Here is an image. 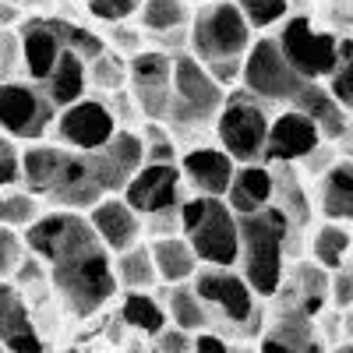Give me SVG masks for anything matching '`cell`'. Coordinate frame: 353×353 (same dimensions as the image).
I'll return each instance as SVG.
<instances>
[{
	"label": "cell",
	"mask_w": 353,
	"mask_h": 353,
	"mask_svg": "<svg viewBox=\"0 0 353 353\" xmlns=\"http://www.w3.org/2000/svg\"><path fill=\"white\" fill-rule=\"evenodd\" d=\"M25 251H32L39 261H46V279L74 318H92L117 297L113 279V254L103 248V241L92 233L88 219L71 209L39 212L32 226L21 230Z\"/></svg>",
	"instance_id": "6da1fadb"
},
{
	"label": "cell",
	"mask_w": 353,
	"mask_h": 353,
	"mask_svg": "<svg viewBox=\"0 0 353 353\" xmlns=\"http://www.w3.org/2000/svg\"><path fill=\"white\" fill-rule=\"evenodd\" d=\"M128 173L113 163L106 149L99 152H74L64 145H39L32 141L21 149V188L36 198L53 201L57 209L88 212L99 198L121 194Z\"/></svg>",
	"instance_id": "7a4b0ae2"
},
{
	"label": "cell",
	"mask_w": 353,
	"mask_h": 353,
	"mask_svg": "<svg viewBox=\"0 0 353 353\" xmlns=\"http://www.w3.org/2000/svg\"><path fill=\"white\" fill-rule=\"evenodd\" d=\"M293 244V230L286 219L265 205L251 216H237V265L241 279L258 301H272L286 276V254Z\"/></svg>",
	"instance_id": "3957f363"
},
{
	"label": "cell",
	"mask_w": 353,
	"mask_h": 353,
	"mask_svg": "<svg viewBox=\"0 0 353 353\" xmlns=\"http://www.w3.org/2000/svg\"><path fill=\"white\" fill-rule=\"evenodd\" d=\"M191 286L201 297L205 311H209V329L219 332L226 329L237 339H258L265 325V307L248 283L241 279L237 269H216V265H198L191 276Z\"/></svg>",
	"instance_id": "277c9868"
},
{
	"label": "cell",
	"mask_w": 353,
	"mask_h": 353,
	"mask_svg": "<svg viewBox=\"0 0 353 353\" xmlns=\"http://www.w3.org/2000/svg\"><path fill=\"white\" fill-rule=\"evenodd\" d=\"M176 223L198 265H216V269L237 265V216L223 198L188 194L176 205Z\"/></svg>",
	"instance_id": "5b68a950"
},
{
	"label": "cell",
	"mask_w": 353,
	"mask_h": 353,
	"mask_svg": "<svg viewBox=\"0 0 353 353\" xmlns=\"http://www.w3.org/2000/svg\"><path fill=\"white\" fill-rule=\"evenodd\" d=\"M64 50H74L85 61H92L96 53L106 50V43L96 32L71 25L64 18H28L18 28V53H21V68L28 81H43Z\"/></svg>",
	"instance_id": "8992f818"
},
{
	"label": "cell",
	"mask_w": 353,
	"mask_h": 353,
	"mask_svg": "<svg viewBox=\"0 0 353 353\" xmlns=\"http://www.w3.org/2000/svg\"><path fill=\"white\" fill-rule=\"evenodd\" d=\"M223 99H226V88L212 81V74L201 68V61H194L191 53L173 57L166 124L181 128V131H205V128H212Z\"/></svg>",
	"instance_id": "52a82bcc"
},
{
	"label": "cell",
	"mask_w": 353,
	"mask_h": 353,
	"mask_svg": "<svg viewBox=\"0 0 353 353\" xmlns=\"http://www.w3.org/2000/svg\"><path fill=\"white\" fill-rule=\"evenodd\" d=\"M188 46L191 57L201 64L216 61H244V53L254 39V28L244 21L233 0H209L188 21Z\"/></svg>",
	"instance_id": "ba28073f"
},
{
	"label": "cell",
	"mask_w": 353,
	"mask_h": 353,
	"mask_svg": "<svg viewBox=\"0 0 353 353\" xmlns=\"http://www.w3.org/2000/svg\"><path fill=\"white\" fill-rule=\"evenodd\" d=\"M269 121H272L269 106H265L261 99H254V96H248L241 88V92H226L216 121H212V131H216L219 149L237 166L241 163H261Z\"/></svg>",
	"instance_id": "9c48e42d"
},
{
	"label": "cell",
	"mask_w": 353,
	"mask_h": 353,
	"mask_svg": "<svg viewBox=\"0 0 353 353\" xmlns=\"http://www.w3.org/2000/svg\"><path fill=\"white\" fill-rule=\"evenodd\" d=\"M241 88L261 99L265 106H290L293 96L304 88V78L286 64L276 46V36H254L241 61Z\"/></svg>",
	"instance_id": "30bf717a"
},
{
	"label": "cell",
	"mask_w": 353,
	"mask_h": 353,
	"mask_svg": "<svg viewBox=\"0 0 353 353\" xmlns=\"http://www.w3.org/2000/svg\"><path fill=\"white\" fill-rule=\"evenodd\" d=\"M279 25L283 28L276 32V46L286 57V64L304 81H325L332 68L339 64L343 36L329 32V28H318L311 18H293V14H286Z\"/></svg>",
	"instance_id": "8fae6325"
},
{
	"label": "cell",
	"mask_w": 353,
	"mask_h": 353,
	"mask_svg": "<svg viewBox=\"0 0 353 353\" xmlns=\"http://www.w3.org/2000/svg\"><path fill=\"white\" fill-rule=\"evenodd\" d=\"M57 106L46 99L39 81H0V134L11 141H43L53 128Z\"/></svg>",
	"instance_id": "7c38bea8"
},
{
	"label": "cell",
	"mask_w": 353,
	"mask_h": 353,
	"mask_svg": "<svg viewBox=\"0 0 353 353\" xmlns=\"http://www.w3.org/2000/svg\"><path fill=\"white\" fill-rule=\"evenodd\" d=\"M117 113L106 99H88L81 96L78 103L57 110L53 117V138L57 145L64 149H74V152H99L103 145L117 134Z\"/></svg>",
	"instance_id": "4fadbf2b"
},
{
	"label": "cell",
	"mask_w": 353,
	"mask_h": 353,
	"mask_svg": "<svg viewBox=\"0 0 353 353\" xmlns=\"http://www.w3.org/2000/svg\"><path fill=\"white\" fill-rule=\"evenodd\" d=\"M170 74H173V53L166 50H138L128 57V92L141 117L166 124L170 110Z\"/></svg>",
	"instance_id": "5bb4252c"
},
{
	"label": "cell",
	"mask_w": 353,
	"mask_h": 353,
	"mask_svg": "<svg viewBox=\"0 0 353 353\" xmlns=\"http://www.w3.org/2000/svg\"><path fill=\"white\" fill-rule=\"evenodd\" d=\"M121 198L145 219V216L176 209L188 194H184V181L176 163H141L121 188Z\"/></svg>",
	"instance_id": "9a60e30c"
},
{
	"label": "cell",
	"mask_w": 353,
	"mask_h": 353,
	"mask_svg": "<svg viewBox=\"0 0 353 353\" xmlns=\"http://www.w3.org/2000/svg\"><path fill=\"white\" fill-rule=\"evenodd\" d=\"M321 145L318 128L307 121L304 113H297L293 106H286L283 113H276L265 131V149H261V163H304L314 149Z\"/></svg>",
	"instance_id": "2e32d148"
},
{
	"label": "cell",
	"mask_w": 353,
	"mask_h": 353,
	"mask_svg": "<svg viewBox=\"0 0 353 353\" xmlns=\"http://www.w3.org/2000/svg\"><path fill=\"white\" fill-rule=\"evenodd\" d=\"M176 170H181V181L191 184V194L201 198H223L230 181H233V163L219 145H194V149L176 156Z\"/></svg>",
	"instance_id": "e0dca14e"
},
{
	"label": "cell",
	"mask_w": 353,
	"mask_h": 353,
	"mask_svg": "<svg viewBox=\"0 0 353 353\" xmlns=\"http://www.w3.org/2000/svg\"><path fill=\"white\" fill-rule=\"evenodd\" d=\"M85 219H88V226H92V233L103 241V248L110 251V254H121V251H128L131 244H138L141 241V233H145V226H141V216L131 209V205L121 198V194H106V198H99L88 212H81Z\"/></svg>",
	"instance_id": "ac0fdd59"
},
{
	"label": "cell",
	"mask_w": 353,
	"mask_h": 353,
	"mask_svg": "<svg viewBox=\"0 0 353 353\" xmlns=\"http://www.w3.org/2000/svg\"><path fill=\"white\" fill-rule=\"evenodd\" d=\"M0 346L8 353H46V339L39 336L32 311L11 279L0 283Z\"/></svg>",
	"instance_id": "d6986e66"
},
{
	"label": "cell",
	"mask_w": 353,
	"mask_h": 353,
	"mask_svg": "<svg viewBox=\"0 0 353 353\" xmlns=\"http://www.w3.org/2000/svg\"><path fill=\"white\" fill-rule=\"evenodd\" d=\"M297 113H304L307 121L318 128L321 141H343L350 134V110L332 99L325 81H304V88L290 103Z\"/></svg>",
	"instance_id": "ffe728a7"
},
{
	"label": "cell",
	"mask_w": 353,
	"mask_h": 353,
	"mask_svg": "<svg viewBox=\"0 0 353 353\" xmlns=\"http://www.w3.org/2000/svg\"><path fill=\"white\" fill-rule=\"evenodd\" d=\"M265 166L272 170V209L286 219L293 233H301L314 219V205L297 176V166L293 163H265Z\"/></svg>",
	"instance_id": "44dd1931"
},
{
	"label": "cell",
	"mask_w": 353,
	"mask_h": 353,
	"mask_svg": "<svg viewBox=\"0 0 353 353\" xmlns=\"http://www.w3.org/2000/svg\"><path fill=\"white\" fill-rule=\"evenodd\" d=\"M223 201L233 209V216H251L265 205H272V170L265 163H241L233 170Z\"/></svg>",
	"instance_id": "7402d4cb"
},
{
	"label": "cell",
	"mask_w": 353,
	"mask_h": 353,
	"mask_svg": "<svg viewBox=\"0 0 353 353\" xmlns=\"http://www.w3.org/2000/svg\"><path fill=\"white\" fill-rule=\"evenodd\" d=\"M39 85H43L46 99L57 110H64V106L78 103L88 92V61H85L81 53H74V50H64Z\"/></svg>",
	"instance_id": "603a6c76"
},
{
	"label": "cell",
	"mask_w": 353,
	"mask_h": 353,
	"mask_svg": "<svg viewBox=\"0 0 353 353\" xmlns=\"http://www.w3.org/2000/svg\"><path fill=\"white\" fill-rule=\"evenodd\" d=\"M318 212L329 223H350L353 219V163L336 159L318 184Z\"/></svg>",
	"instance_id": "cb8c5ba5"
},
{
	"label": "cell",
	"mask_w": 353,
	"mask_h": 353,
	"mask_svg": "<svg viewBox=\"0 0 353 353\" xmlns=\"http://www.w3.org/2000/svg\"><path fill=\"white\" fill-rule=\"evenodd\" d=\"M149 254H152V269L159 276V286L191 283V276L198 272V258L181 233H173V237H152Z\"/></svg>",
	"instance_id": "d4e9b609"
},
{
	"label": "cell",
	"mask_w": 353,
	"mask_h": 353,
	"mask_svg": "<svg viewBox=\"0 0 353 353\" xmlns=\"http://www.w3.org/2000/svg\"><path fill=\"white\" fill-rule=\"evenodd\" d=\"M163 311H166V321L184 332H205L209 329V311H205L201 297L194 293L191 283H173V286H163Z\"/></svg>",
	"instance_id": "484cf974"
},
{
	"label": "cell",
	"mask_w": 353,
	"mask_h": 353,
	"mask_svg": "<svg viewBox=\"0 0 353 353\" xmlns=\"http://www.w3.org/2000/svg\"><path fill=\"white\" fill-rule=\"evenodd\" d=\"M113 279L121 290H145L152 293L159 290V276L152 269V254H149V244H131L128 251L113 254Z\"/></svg>",
	"instance_id": "4316f807"
},
{
	"label": "cell",
	"mask_w": 353,
	"mask_h": 353,
	"mask_svg": "<svg viewBox=\"0 0 353 353\" xmlns=\"http://www.w3.org/2000/svg\"><path fill=\"white\" fill-rule=\"evenodd\" d=\"M311 261L321 265L325 272L343 269L350 261V226L321 219V226L311 233Z\"/></svg>",
	"instance_id": "83f0119b"
},
{
	"label": "cell",
	"mask_w": 353,
	"mask_h": 353,
	"mask_svg": "<svg viewBox=\"0 0 353 353\" xmlns=\"http://www.w3.org/2000/svg\"><path fill=\"white\" fill-rule=\"evenodd\" d=\"M138 18L145 32L159 39L166 32H184L191 21V4L188 0H141Z\"/></svg>",
	"instance_id": "f1b7e54d"
},
{
	"label": "cell",
	"mask_w": 353,
	"mask_h": 353,
	"mask_svg": "<svg viewBox=\"0 0 353 353\" xmlns=\"http://www.w3.org/2000/svg\"><path fill=\"white\" fill-rule=\"evenodd\" d=\"M121 321L134 332H145V336H156L166 321V311L163 304L145 290H124V301H121Z\"/></svg>",
	"instance_id": "f546056e"
},
{
	"label": "cell",
	"mask_w": 353,
	"mask_h": 353,
	"mask_svg": "<svg viewBox=\"0 0 353 353\" xmlns=\"http://www.w3.org/2000/svg\"><path fill=\"white\" fill-rule=\"evenodd\" d=\"M43 212V198H36L32 191L18 188H0V226H8L14 233H21L25 226H32Z\"/></svg>",
	"instance_id": "4dcf8cb0"
},
{
	"label": "cell",
	"mask_w": 353,
	"mask_h": 353,
	"mask_svg": "<svg viewBox=\"0 0 353 353\" xmlns=\"http://www.w3.org/2000/svg\"><path fill=\"white\" fill-rule=\"evenodd\" d=\"M88 81L103 85L106 92H124L128 85V61L113 50H103L88 61Z\"/></svg>",
	"instance_id": "1f68e13d"
},
{
	"label": "cell",
	"mask_w": 353,
	"mask_h": 353,
	"mask_svg": "<svg viewBox=\"0 0 353 353\" xmlns=\"http://www.w3.org/2000/svg\"><path fill=\"white\" fill-rule=\"evenodd\" d=\"M254 32H269L290 14V0H233Z\"/></svg>",
	"instance_id": "d6a6232c"
},
{
	"label": "cell",
	"mask_w": 353,
	"mask_h": 353,
	"mask_svg": "<svg viewBox=\"0 0 353 353\" xmlns=\"http://www.w3.org/2000/svg\"><path fill=\"white\" fill-rule=\"evenodd\" d=\"M88 14L96 21H106V25H117V21H128L138 14L141 0H85Z\"/></svg>",
	"instance_id": "836d02e7"
},
{
	"label": "cell",
	"mask_w": 353,
	"mask_h": 353,
	"mask_svg": "<svg viewBox=\"0 0 353 353\" xmlns=\"http://www.w3.org/2000/svg\"><path fill=\"white\" fill-rule=\"evenodd\" d=\"M21 258H25V241H21V233H14V230H8V226H0V283L14 276V269H18Z\"/></svg>",
	"instance_id": "e575fe53"
},
{
	"label": "cell",
	"mask_w": 353,
	"mask_h": 353,
	"mask_svg": "<svg viewBox=\"0 0 353 353\" xmlns=\"http://www.w3.org/2000/svg\"><path fill=\"white\" fill-rule=\"evenodd\" d=\"M329 301L336 304V311H346L353 304V272H350V265L329 272Z\"/></svg>",
	"instance_id": "d590c367"
},
{
	"label": "cell",
	"mask_w": 353,
	"mask_h": 353,
	"mask_svg": "<svg viewBox=\"0 0 353 353\" xmlns=\"http://www.w3.org/2000/svg\"><path fill=\"white\" fill-rule=\"evenodd\" d=\"M21 184V149L8 141L0 149V188H18Z\"/></svg>",
	"instance_id": "8d00e7d4"
},
{
	"label": "cell",
	"mask_w": 353,
	"mask_h": 353,
	"mask_svg": "<svg viewBox=\"0 0 353 353\" xmlns=\"http://www.w3.org/2000/svg\"><path fill=\"white\" fill-rule=\"evenodd\" d=\"M156 350L159 353H191V332L176 329V325H163L156 332Z\"/></svg>",
	"instance_id": "74e56055"
},
{
	"label": "cell",
	"mask_w": 353,
	"mask_h": 353,
	"mask_svg": "<svg viewBox=\"0 0 353 353\" xmlns=\"http://www.w3.org/2000/svg\"><path fill=\"white\" fill-rule=\"evenodd\" d=\"M226 339L212 329H205V332H194L191 336V353H226Z\"/></svg>",
	"instance_id": "f35d334b"
},
{
	"label": "cell",
	"mask_w": 353,
	"mask_h": 353,
	"mask_svg": "<svg viewBox=\"0 0 353 353\" xmlns=\"http://www.w3.org/2000/svg\"><path fill=\"white\" fill-rule=\"evenodd\" d=\"M254 346H258V353H293L286 343H279V339H272V336H265V332L254 339Z\"/></svg>",
	"instance_id": "ab89813d"
},
{
	"label": "cell",
	"mask_w": 353,
	"mask_h": 353,
	"mask_svg": "<svg viewBox=\"0 0 353 353\" xmlns=\"http://www.w3.org/2000/svg\"><path fill=\"white\" fill-rule=\"evenodd\" d=\"M14 18H18V11H14L11 4H0V32H4V28H11Z\"/></svg>",
	"instance_id": "60d3db41"
},
{
	"label": "cell",
	"mask_w": 353,
	"mask_h": 353,
	"mask_svg": "<svg viewBox=\"0 0 353 353\" xmlns=\"http://www.w3.org/2000/svg\"><path fill=\"white\" fill-rule=\"evenodd\" d=\"M226 353H258V346H254V343H248V339H241L237 346H226Z\"/></svg>",
	"instance_id": "b9f144b4"
},
{
	"label": "cell",
	"mask_w": 353,
	"mask_h": 353,
	"mask_svg": "<svg viewBox=\"0 0 353 353\" xmlns=\"http://www.w3.org/2000/svg\"><path fill=\"white\" fill-rule=\"evenodd\" d=\"M332 353H353V343H350V339H339V343L332 346Z\"/></svg>",
	"instance_id": "7bdbcfd3"
},
{
	"label": "cell",
	"mask_w": 353,
	"mask_h": 353,
	"mask_svg": "<svg viewBox=\"0 0 353 353\" xmlns=\"http://www.w3.org/2000/svg\"><path fill=\"white\" fill-rule=\"evenodd\" d=\"M8 141H11V138H4V134H0V149H4V145H8Z\"/></svg>",
	"instance_id": "ee69618b"
},
{
	"label": "cell",
	"mask_w": 353,
	"mask_h": 353,
	"mask_svg": "<svg viewBox=\"0 0 353 353\" xmlns=\"http://www.w3.org/2000/svg\"><path fill=\"white\" fill-rule=\"evenodd\" d=\"M18 4H39V0H18Z\"/></svg>",
	"instance_id": "f6af8a7d"
},
{
	"label": "cell",
	"mask_w": 353,
	"mask_h": 353,
	"mask_svg": "<svg viewBox=\"0 0 353 353\" xmlns=\"http://www.w3.org/2000/svg\"><path fill=\"white\" fill-rule=\"evenodd\" d=\"M188 4H191V0H188ZM194 4H209V0H194Z\"/></svg>",
	"instance_id": "bcb514c9"
}]
</instances>
